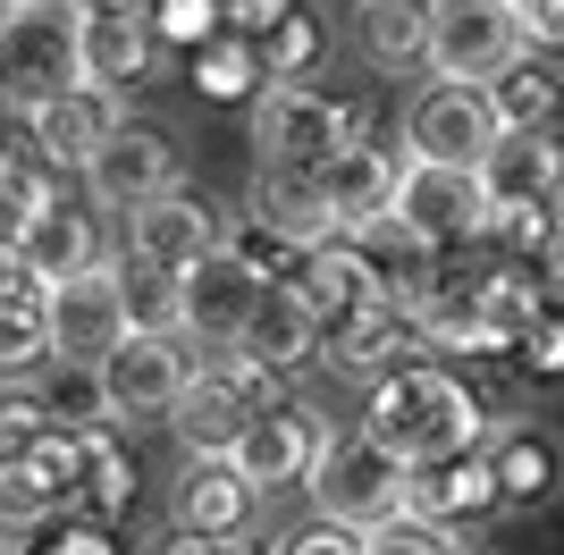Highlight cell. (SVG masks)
I'll list each match as a JSON object with an SVG mask.
<instances>
[{"mask_svg": "<svg viewBox=\"0 0 564 555\" xmlns=\"http://www.w3.org/2000/svg\"><path fill=\"white\" fill-rule=\"evenodd\" d=\"M362 421H371L397 455H413V463H447V455L489 446V413H480V395H471L455 370H430V362H388L371 379Z\"/></svg>", "mask_w": 564, "mask_h": 555, "instance_id": "obj_1", "label": "cell"}, {"mask_svg": "<svg viewBox=\"0 0 564 555\" xmlns=\"http://www.w3.org/2000/svg\"><path fill=\"white\" fill-rule=\"evenodd\" d=\"M413 480H422V463L397 455V446L379 438L371 421L362 429H337L321 438V463H312V505L329 513V522H354V531H379L388 513L413 505Z\"/></svg>", "mask_w": 564, "mask_h": 555, "instance_id": "obj_2", "label": "cell"}, {"mask_svg": "<svg viewBox=\"0 0 564 555\" xmlns=\"http://www.w3.org/2000/svg\"><path fill=\"white\" fill-rule=\"evenodd\" d=\"M270 404H279V370L253 362L245 346H228V353H212V362H194L169 429L186 438V455H228L236 429H245L253 413H270Z\"/></svg>", "mask_w": 564, "mask_h": 555, "instance_id": "obj_3", "label": "cell"}, {"mask_svg": "<svg viewBox=\"0 0 564 555\" xmlns=\"http://www.w3.org/2000/svg\"><path fill=\"white\" fill-rule=\"evenodd\" d=\"M85 76V51H76V0H18V18L0 34V101L9 110H34L59 85Z\"/></svg>", "mask_w": 564, "mask_h": 555, "instance_id": "obj_4", "label": "cell"}, {"mask_svg": "<svg viewBox=\"0 0 564 555\" xmlns=\"http://www.w3.org/2000/svg\"><path fill=\"white\" fill-rule=\"evenodd\" d=\"M362 135V101H329V92H312L304 76H270L253 92V143L261 161H304L321 168L337 143Z\"/></svg>", "mask_w": 564, "mask_h": 555, "instance_id": "obj_5", "label": "cell"}, {"mask_svg": "<svg viewBox=\"0 0 564 555\" xmlns=\"http://www.w3.org/2000/svg\"><path fill=\"white\" fill-rule=\"evenodd\" d=\"M397 219L422 236V244L455 253V244H480V236H489L497 203H489V185H480V168H464V161H413V152H404Z\"/></svg>", "mask_w": 564, "mask_h": 555, "instance_id": "obj_6", "label": "cell"}, {"mask_svg": "<svg viewBox=\"0 0 564 555\" xmlns=\"http://www.w3.org/2000/svg\"><path fill=\"white\" fill-rule=\"evenodd\" d=\"M514 51H531L522 0H430V76L489 85Z\"/></svg>", "mask_w": 564, "mask_h": 555, "instance_id": "obj_7", "label": "cell"}, {"mask_svg": "<svg viewBox=\"0 0 564 555\" xmlns=\"http://www.w3.org/2000/svg\"><path fill=\"white\" fill-rule=\"evenodd\" d=\"M506 135V118H497V92L489 85H464V76H430L413 92V110H404V152L413 161H464L480 168V152Z\"/></svg>", "mask_w": 564, "mask_h": 555, "instance_id": "obj_8", "label": "cell"}, {"mask_svg": "<svg viewBox=\"0 0 564 555\" xmlns=\"http://www.w3.org/2000/svg\"><path fill=\"white\" fill-rule=\"evenodd\" d=\"M94 370H101L110 421H169L177 395H186V379H194V362L177 353V337H143V328H127Z\"/></svg>", "mask_w": 564, "mask_h": 555, "instance_id": "obj_9", "label": "cell"}, {"mask_svg": "<svg viewBox=\"0 0 564 555\" xmlns=\"http://www.w3.org/2000/svg\"><path fill=\"white\" fill-rule=\"evenodd\" d=\"M186 337H203V346H236L245 337V320H253L261 286H270V270H261L236 236H219L203 261H186Z\"/></svg>", "mask_w": 564, "mask_h": 555, "instance_id": "obj_10", "label": "cell"}, {"mask_svg": "<svg viewBox=\"0 0 564 555\" xmlns=\"http://www.w3.org/2000/svg\"><path fill=\"white\" fill-rule=\"evenodd\" d=\"M76 177H85V194H94L101 210H135V203H152V194L177 185V143H169L161 127H143V118H118Z\"/></svg>", "mask_w": 564, "mask_h": 555, "instance_id": "obj_11", "label": "cell"}, {"mask_svg": "<svg viewBox=\"0 0 564 555\" xmlns=\"http://www.w3.org/2000/svg\"><path fill=\"white\" fill-rule=\"evenodd\" d=\"M76 51H85V76L110 92L143 85L152 59H161V25H152V0H76Z\"/></svg>", "mask_w": 564, "mask_h": 555, "instance_id": "obj_12", "label": "cell"}, {"mask_svg": "<svg viewBox=\"0 0 564 555\" xmlns=\"http://www.w3.org/2000/svg\"><path fill=\"white\" fill-rule=\"evenodd\" d=\"M51 337H59V362H101V353L127 337V295H118V261H85V270L51 278Z\"/></svg>", "mask_w": 564, "mask_h": 555, "instance_id": "obj_13", "label": "cell"}, {"mask_svg": "<svg viewBox=\"0 0 564 555\" xmlns=\"http://www.w3.org/2000/svg\"><path fill=\"white\" fill-rule=\"evenodd\" d=\"M321 421L304 413V404H270V413H253L245 429H236V446H228V463L245 471V480L270 497V488H295V480H312V463H321Z\"/></svg>", "mask_w": 564, "mask_h": 555, "instance_id": "obj_14", "label": "cell"}, {"mask_svg": "<svg viewBox=\"0 0 564 555\" xmlns=\"http://www.w3.org/2000/svg\"><path fill=\"white\" fill-rule=\"evenodd\" d=\"M118 127V92L94 85V76H76V85H59L51 101H34L25 110V143L43 152L51 168H85L101 152V135Z\"/></svg>", "mask_w": 564, "mask_h": 555, "instance_id": "obj_15", "label": "cell"}, {"mask_svg": "<svg viewBox=\"0 0 564 555\" xmlns=\"http://www.w3.org/2000/svg\"><path fill=\"white\" fill-rule=\"evenodd\" d=\"M397 177H404V161L388 152V143H371V135L337 143L329 161H321V185H329V210H337V236H362V228H379V219H397Z\"/></svg>", "mask_w": 564, "mask_h": 555, "instance_id": "obj_16", "label": "cell"}, {"mask_svg": "<svg viewBox=\"0 0 564 555\" xmlns=\"http://www.w3.org/2000/svg\"><path fill=\"white\" fill-rule=\"evenodd\" d=\"M219 210L194 194V185H169V194H152V203L127 210V253L161 261V270H186V261H203L219 244Z\"/></svg>", "mask_w": 564, "mask_h": 555, "instance_id": "obj_17", "label": "cell"}, {"mask_svg": "<svg viewBox=\"0 0 564 555\" xmlns=\"http://www.w3.org/2000/svg\"><path fill=\"white\" fill-rule=\"evenodd\" d=\"M253 228L286 236V244H329L337 236V210H329V185H321V168L304 161H261L253 168Z\"/></svg>", "mask_w": 564, "mask_h": 555, "instance_id": "obj_18", "label": "cell"}, {"mask_svg": "<svg viewBox=\"0 0 564 555\" xmlns=\"http://www.w3.org/2000/svg\"><path fill=\"white\" fill-rule=\"evenodd\" d=\"M480 185L489 203H556L564 194V135L556 127H506V135L480 152Z\"/></svg>", "mask_w": 564, "mask_h": 555, "instance_id": "obj_19", "label": "cell"}, {"mask_svg": "<svg viewBox=\"0 0 564 555\" xmlns=\"http://www.w3.org/2000/svg\"><path fill=\"white\" fill-rule=\"evenodd\" d=\"M413 505H422L430 522H447L455 538H464V531H489L497 513H506L489 446H471V455H447V463H422V480H413Z\"/></svg>", "mask_w": 564, "mask_h": 555, "instance_id": "obj_20", "label": "cell"}, {"mask_svg": "<svg viewBox=\"0 0 564 555\" xmlns=\"http://www.w3.org/2000/svg\"><path fill=\"white\" fill-rule=\"evenodd\" d=\"M489 463H497V497H506V513H540V505H556V497H564V438H556V429H540V421L497 429Z\"/></svg>", "mask_w": 564, "mask_h": 555, "instance_id": "obj_21", "label": "cell"}, {"mask_svg": "<svg viewBox=\"0 0 564 555\" xmlns=\"http://www.w3.org/2000/svg\"><path fill=\"white\" fill-rule=\"evenodd\" d=\"M253 497H261V488L245 480L228 455H186V480H177V531L245 538V522H253Z\"/></svg>", "mask_w": 564, "mask_h": 555, "instance_id": "obj_22", "label": "cell"}, {"mask_svg": "<svg viewBox=\"0 0 564 555\" xmlns=\"http://www.w3.org/2000/svg\"><path fill=\"white\" fill-rule=\"evenodd\" d=\"M236 346L253 353V362H270V370H295V362H312V353H321V312H312V295L295 286V278H270Z\"/></svg>", "mask_w": 564, "mask_h": 555, "instance_id": "obj_23", "label": "cell"}, {"mask_svg": "<svg viewBox=\"0 0 564 555\" xmlns=\"http://www.w3.org/2000/svg\"><path fill=\"white\" fill-rule=\"evenodd\" d=\"M59 353V337H51V295L43 278H0V388H25L34 370Z\"/></svg>", "mask_w": 564, "mask_h": 555, "instance_id": "obj_24", "label": "cell"}, {"mask_svg": "<svg viewBox=\"0 0 564 555\" xmlns=\"http://www.w3.org/2000/svg\"><path fill=\"white\" fill-rule=\"evenodd\" d=\"M85 261H101V228H94V210H76V203H51L18 244V270L43 278V286L68 278V270H85Z\"/></svg>", "mask_w": 564, "mask_h": 555, "instance_id": "obj_25", "label": "cell"}, {"mask_svg": "<svg viewBox=\"0 0 564 555\" xmlns=\"http://www.w3.org/2000/svg\"><path fill=\"white\" fill-rule=\"evenodd\" d=\"M489 92H497V118H506V127H564V68H556V51H514V59L489 76Z\"/></svg>", "mask_w": 564, "mask_h": 555, "instance_id": "obj_26", "label": "cell"}, {"mask_svg": "<svg viewBox=\"0 0 564 555\" xmlns=\"http://www.w3.org/2000/svg\"><path fill=\"white\" fill-rule=\"evenodd\" d=\"M354 34L371 68H413L430 59V0H354Z\"/></svg>", "mask_w": 564, "mask_h": 555, "instance_id": "obj_27", "label": "cell"}, {"mask_svg": "<svg viewBox=\"0 0 564 555\" xmlns=\"http://www.w3.org/2000/svg\"><path fill=\"white\" fill-rule=\"evenodd\" d=\"M118 295H127V328L143 337H186V278L161 261H118Z\"/></svg>", "mask_w": 564, "mask_h": 555, "instance_id": "obj_28", "label": "cell"}, {"mask_svg": "<svg viewBox=\"0 0 564 555\" xmlns=\"http://www.w3.org/2000/svg\"><path fill=\"white\" fill-rule=\"evenodd\" d=\"M51 203H59V194H51V161L43 152H0V261H18L25 228H34Z\"/></svg>", "mask_w": 564, "mask_h": 555, "instance_id": "obj_29", "label": "cell"}, {"mask_svg": "<svg viewBox=\"0 0 564 555\" xmlns=\"http://www.w3.org/2000/svg\"><path fill=\"white\" fill-rule=\"evenodd\" d=\"M455 547H464V538H455L447 522H430L422 505L388 513V522H379V531H371V555H455Z\"/></svg>", "mask_w": 564, "mask_h": 555, "instance_id": "obj_30", "label": "cell"}, {"mask_svg": "<svg viewBox=\"0 0 564 555\" xmlns=\"http://www.w3.org/2000/svg\"><path fill=\"white\" fill-rule=\"evenodd\" d=\"M253 51H261V76H304L312 51H321V34H312V25L286 9V18H270V25L253 34Z\"/></svg>", "mask_w": 564, "mask_h": 555, "instance_id": "obj_31", "label": "cell"}, {"mask_svg": "<svg viewBox=\"0 0 564 555\" xmlns=\"http://www.w3.org/2000/svg\"><path fill=\"white\" fill-rule=\"evenodd\" d=\"M51 421H59V413H51L43 395H18V388H9V395H0V463H25L34 446H43Z\"/></svg>", "mask_w": 564, "mask_h": 555, "instance_id": "obj_32", "label": "cell"}, {"mask_svg": "<svg viewBox=\"0 0 564 555\" xmlns=\"http://www.w3.org/2000/svg\"><path fill=\"white\" fill-rule=\"evenodd\" d=\"M43 404H51L59 421H110V404H101V370H94V362L59 370V379L43 388Z\"/></svg>", "mask_w": 564, "mask_h": 555, "instance_id": "obj_33", "label": "cell"}, {"mask_svg": "<svg viewBox=\"0 0 564 555\" xmlns=\"http://www.w3.org/2000/svg\"><path fill=\"white\" fill-rule=\"evenodd\" d=\"M286 555H371V531H354V522H312V531H295L286 538Z\"/></svg>", "mask_w": 564, "mask_h": 555, "instance_id": "obj_34", "label": "cell"}, {"mask_svg": "<svg viewBox=\"0 0 564 555\" xmlns=\"http://www.w3.org/2000/svg\"><path fill=\"white\" fill-rule=\"evenodd\" d=\"M18 555H110V538H101V522H94V513H59L51 547H18Z\"/></svg>", "mask_w": 564, "mask_h": 555, "instance_id": "obj_35", "label": "cell"}, {"mask_svg": "<svg viewBox=\"0 0 564 555\" xmlns=\"http://www.w3.org/2000/svg\"><path fill=\"white\" fill-rule=\"evenodd\" d=\"M522 34L531 51H564V0H522Z\"/></svg>", "mask_w": 564, "mask_h": 555, "instance_id": "obj_36", "label": "cell"}, {"mask_svg": "<svg viewBox=\"0 0 564 555\" xmlns=\"http://www.w3.org/2000/svg\"><path fill=\"white\" fill-rule=\"evenodd\" d=\"M228 18L245 25V34H261L270 18H286V0H228Z\"/></svg>", "mask_w": 564, "mask_h": 555, "instance_id": "obj_37", "label": "cell"}, {"mask_svg": "<svg viewBox=\"0 0 564 555\" xmlns=\"http://www.w3.org/2000/svg\"><path fill=\"white\" fill-rule=\"evenodd\" d=\"M177 555H245V547H236V538H203V531H186V547H177Z\"/></svg>", "mask_w": 564, "mask_h": 555, "instance_id": "obj_38", "label": "cell"}, {"mask_svg": "<svg viewBox=\"0 0 564 555\" xmlns=\"http://www.w3.org/2000/svg\"><path fill=\"white\" fill-rule=\"evenodd\" d=\"M9 18H18V0H0V34H9Z\"/></svg>", "mask_w": 564, "mask_h": 555, "instance_id": "obj_39", "label": "cell"}, {"mask_svg": "<svg viewBox=\"0 0 564 555\" xmlns=\"http://www.w3.org/2000/svg\"><path fill=\"white\" fill-rule=\"evenodd\" d=\"M0 555H18V547H9V538H0Z\"/></svg>", "mask_w": 564, "mask_h": 555, "instance_id": "obj_40", "label": "cell"}]
</instances>
